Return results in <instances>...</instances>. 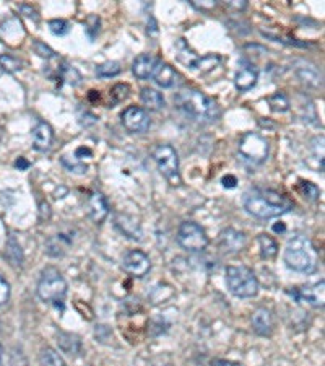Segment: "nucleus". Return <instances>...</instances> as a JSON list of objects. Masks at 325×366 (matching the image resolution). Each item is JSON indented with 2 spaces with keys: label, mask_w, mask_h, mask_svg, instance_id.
Here are the masks:
<instances>
[{
  "label": "nucleus",
  "mask_w": 325,
  "mask_h": 366,
  "mask_svg": "<svg viewBox=\"0 0 325 366\" xmlns=\"http://www.w3.org/2000/svg\"><path fill=\"white\" fill-rule=\"evenodd\" d=\"M244 209L252 216L260 220L277 218L293 210L295 203L273 189H251L244 194Z\"/></svg>",
  "instance_id": "obj_1"
},
{
  "label": "nucleus",
  "mask_w": 325,
  "mask_h": 366,
  "mask_svg": "<svg viewBox=\"0 0 325 366\" xmlns=\"http://www.w3.org/2000/svg\"><path fill=\"white\" fill-rule=\"evenodd\" d=\"M176 106L184 112L192 121L203 122V124H211L218 121L220 106L216 105L215 99L207 96L200 90L184 88L174 96Z\"/></svg>",
  "instance_id": "obj_2"
},
{
  "label": "nucleus",
  "mask_w": 325,
  "mask_h": 366,
  "mask_svg": "<svg viewBox=\"0 0 325 366\" xmlns=\"http://www.w3.org/2000/svg\"><path fill=\"white\" fill-rule=\"evenodd\" d=\"M67 290H69V285H67L64 275L59 272V269L46 267L43 270L38 288H36L41 301L59 306V303L64 301Z\"/></svg>",
  "instance_id": "obj_3"
},
{
  "label": "nucleus",
  "mask_w": 325,
  "mask_h": 366,
  "mask_svg": "<svg viewBox=\"0 0 325 366\" xmlns=\"http://www.w3.org/2000/svg\"><path fill=\"white\" fill-rule=\"evenodd\" d=\"M228 290L238 298H254L259 292V280L254 270L246 265H229L227 269Z\"/></svg>",
  "instance_id": "obj_4"
},
{
  "label": "nucleus",
  "mask_w": 325,
  "mask_h": 366,
  "mask_svg": "<svg viewBox=\"0 0 325 366\" xmlns=\"http://www.w3.org/2000/svg\"><path fill=\"white\" fill-rule=\"evenodd\" d=\"M283 261L286 267L295 270V272L306 274L314 269V257L311 254L309 243L301 236L290 239L286 250H284Z\"/></svg>",
  "instance_id": "obj_5"
},
{
  "label": "nucleus",
  "mask_w": 325,
  "mask_h": 366,
  "mask_svg": "<svg viewBox=\"0 0 325 366\" xmlns=\"http://www.w3.org/2000/svg\"><path fill=\"white\" fill-rule=\"evenodd\" d=\"M239 156L251 168L260 166L269 156V142L257 132H246L239 140Z\"/></svg>",
  "instance_id": "obj_6"
},
{
  "label": "nucleus",
  "mask_w": 325,
  "mask_h": 366,
  "mask_svg": "<svg viewBox=\"0 0 325 366\" xmlns=\"http://www.w3.org/2000/svg\"><path fill=\"white\" fill-rule=\"evenodd\" d=\"M176 239H178L179 246L189 252L205 251L210 243L205 230L196 223V221H184V223H180Z\"/></svg>",
  "instance_id": "obj_7"
},
{
  "label": "nucleus",
  "mask_w": 325,
  "mask_h": 366,
  "mask_svg": "<svg viewBox=\"0 0 325 366\" xmlns=\"http://www.w3.org/2000/svg\"><path fill=\"white\" fill-rule=\"evenodd\" d=\"M153 158H155L158 170L161 171V174L169 181L173 186L180 184V174H179V156L178 152L174 150L171 145H158L153 152Z\"/></svg>",
  "instance_id": "obj_8"
},
{
  "label": "nucleus",
  "mask_w": 325,
  "mask_h": 366,
  "mask_svg": "<svg viewBox=\"0 0 325 366\" xmlns=\"http://www.w3.org/2000/svg\"><path fill=\"white\" fill-rule=\"evenodd\" d=\"M122 267H124L125 272L132 275V277L142 278L150 272L151 261L143 251L132 250L125 252V256L122 257Z\"/></svg>",
  "instance_id": "obj_9"
},
{
  "label": "nucleus",
  "mask_w": 325,
  "mask_h": 366,
  "mask_svg": "<svg viewBox=\"0 0 325 366\" xmlns=\"http://www.w3.org/2000/svg\"><path fill=\"white\" fill-rule=\"evenodd\" d=\"M124 128L132 134H145L150 129V116L140 106H129L120 116Z\"/></svg>",
  "instance_id": "obj_10"
},
{
  "label": "nucleus",
  "mask_w": 325,
  "mask_h": 366,
  "mask_svg": "<svg viewBox=\"0 0 325 366\" xmlns=\"http://www.w3.org/2000/svg\"><path fill=\"white\" fill-rule=\"evenodd\" d=\"M85 209H87L88 218L96 225H101L103 221L107 218V215H109V210H111L105 194L99 191H93L92 194H90V196L87 197V202H85Z\"/></svg>",
  "instance_id": "obj_11"
},
{
  "label": "nucleus",
  "mask_w": 325,
  "mask_h": 366,
  "mask_svg": "<svg viewBox=\"0 0 325 366\" xmlns=\"http://www.w3.org/2000/svg\"><path fill=\"white\" fill-rule=\"evenodd\" d=\"M247 238L242 232H238L234 228H224L220 233V246L227 252H239L246 247Z\"/></svg>",
  "instance_id": "obj_12"
},
{
  "label": "nucleus",
  "mask_w": 325,
  "mask_h": 366,
  "mask_svg": "<svg viewBox=\"0 0 325 366\" xmlns=\"http://www.w3.org/2000/svg\"><path fill=\"white\" fill-rule=\"evenodd\" d=\"M114 223L116 227L120 230V233L125 234L127 238L134 239V241H140V239H142V225H140V221L135 218V216L129 214H117Z\"/></svg>",
  "instance_id": "obj_13"
},
{
  "label": "nucleus",
  "mask_w": 325,
  "mask_h": 366,
  "mask_svg": "<svg viewBox=\"0 0 325 366\" xmlns=\"http://www.w3.org/2000/svg\"><path fill=\"white\" fill-rule=\"evenodd\" d=\"M257 80H259V70L252 64L242 65L234 75V85L239 92H249L257 85Z\"/></svg>",
  "instance_id": "obj_14"
},
{
  "label": "nucleus",
  "mask_w": 325,
  "mask_h": 366,
  "mask_svg": "<svg viewBox=\"0 0 325 366\" xmlns=\"http://www.w3.org/2000/svg\"><path fill=\"white\" fill-rule=\"evenodd\" d=\"M158 62H160V59L151 56V54H142V56L135 59L132 64L134 75L140 80L150 79V77H153V72H155Z\"/></svg>",
  "instance_id": "obj_15"
},
{
  "label": "nucleus",
  "mask_w": 325,
  "mask_h": 366,
  "mask_svg": "<svg viewBox=\"0 0 325 366\" xmlns=\"http://www.w3.org/2000/svg\"><path fill=\"white\" fill-rule=\"evenodd\" d=\"M252 329L262 337L272 336L273 332V316L269 309L259 308L252 314Z\"/></svg>",
  "instance_id": "obj_16"
},
{
  "label": "nucleus",
  "mask_w": 325,
  "mask_h": 366,
  "mask_svg": "<svg viewBox=\"0 0 325 366\" xmlns=\"http://www.w3.org/2000/svg\"><path fill=\"white\" fill-rule=\"evenodd\" d=\"M33 147L34 150L38 152H46L51 147L52 139H54V132L51 129V125L46 124V122H38V124L33 128Z\"/></svg>",
  "instance_id": "obj_17"
},
{
  "label": "nucleus",
  "mask_w": 325,
  "mask_h": 366,
  "mask_svg": "<svg viewBox=\"0 0 325 366\" xmlns=\"http://www.w3.org/2000/svg\"><path fill=\"white\" fill-rule=\"evenodd\" d=\"M296 296L300 298V300H306L309 303V305L315 306V308H322L324 306V282L320 283H315L313 287H304V288H300L296 293Z\"/></svg>",
  "instance_id": "obj_18"
},
{
  "label": "nucleus",
  "mask_w": 325,
  "mask_h": 366,
  "mask_svg": "<svg viewBox=\"0 0 325 366\" xmlns=\"http://www.w3.org/2000/svg\"><path fill=\"white\" fill-rule=\"evenodd\" d=\"M176 77H178V74H176V70L173 69V67L162 61L158 62L156 69L155 72H153V79H155V81L160 85L161 88L174 87Z\"/></svg>",
  "instance_id": "obj_19"
},
{
  "label": "nucleus",
  "mask_w": 325,
  "mask_h": 366,
  "mask_svg": "<svg viewBox=\"0 0 325 366\" xmlns=\"http://www.w3.org/2000/svg\"><path fill=\"white\" fill-rule=\"evenodd\" d=\"M57 343L61 349L67 355H76L81 352V342L75 334L69 332H59L57 334Z\"/></svg>",
  "instance_id": "obj_20"
},
{
  "label": "nucleus",
  "mask_w": 325,
  "mask_h": 366,
  "mask_svg": "<svg viewBox=\"0 0 325 366\" xmlns=\"http://www.w3.org/2000/svg\"><path fill=\"white\" fill-rule=\"evenodd\" d=\"M140 98H142V103L145 105L147 110L150 111H160L161 108L165 106V98H162V94L155 88L150 87L142 88Z\"/></svg>",
  "instance_id": "obj_21"
},
{
  "label": "nucleus",
  "mask_w": 325,
  "mask_h": 366,
  "mask_svg": "<svg viewBox=\"0 0 325 366\" xmlns=\"http://www.w3.org/2000/svg\"><path fill=\"white\" fill-rule=\"evenodd\" d=\"M6 256L7 259L10 261V264L13 267H21L23 265V251H21L20 243L17 241L15 236H10L7 239L6 244Z\"/></svg>",
  "instance_id": "obj_22"
},
{
  "label": "nucleus",
  "mask_w": 325,
  "mask_h": 366,
  "mask_svg": "<svg viewBox=\"0 0 325 366\" xmlns=\"http://www.w3.org/2000/svg\"><path fill=\"white\" fill-rule=\"evenodd\" d=\"M176 51H178V59L179 62H182L184 65L191 67V69H197V64H198V57L196 52L192 51L191 48L187 46L186 41L184 39H179L178 44H176Z\"/></svg>",
  "instance_id": "obj_23"
},
{
  "label": "nucleus",
  "mask_w": 325,
  "mask_h": 366,
  "mask_svg": "<svg viewBox=\"0 0 325 366\" xmlns=\"http://www.w3.org/2000/svg\"><path fill=\"white\" fill-rule=\"evenodd\" d=\"M257 243H259L260 256L264 257V259H273V257L277 256L278 244L272 236H270V234H259Z\"/></svg>",
  "instance_id": "obj_24"
},
{
  "label": "nucleus",
  "mask_w": 325,
  "mask_h": 366,
  "mask_svg": "<svg viewBox=\"0 0 325 366\" xmlns=\"http://www.w3.org/2000/svg\"><path fill=\"white\" fill-rule=\"evenodd\" d=\"M39 363L41 366H67L65 360L62 358V355L57 350L46 347V349L41 350L39 354Z\"/></svg>",
  "instance_id": "obj_25"
},
{
  "label": "nucleus",
  "mask_w": 325,
  "mask_h": 366,
  "mask_svg": "<svg viewBox=\"0 0 325 366\" xmlns=\"http://www.w3.org/2000/svg\"><path fill=\"white\" fill-rule=\"evenodd\" d=\"M296 74L309 87H319L320 85V75L314 65H302L296 70Z\"/></svg>",
  "instance_id": "obj_26"
},
{
  "label": "nucleus",
  "mask_w": 325,
  "mask_h": 366,
  "mask_svg": "<svg viewBox=\"0 0 325 366\" xmlns=\"http://www.w3.org/2000/svg\"><path fill=\"white\" fill-rule=\"evenodd\" d=\"M21 61L12 54H0V69L7 74H15V72L21 70Z\"/></svg>",
  "instance_id": "obj_27"
},
{
  "label": "nucleus",
  "mask_w": 325,
  "mask_h": 366,
  "mask_svg": "<svg viewBox=\"0 0 325 366\" xmlns=\"http://www.w3.org/2000/svg\"><path fill=\"white\" fill-rule=\"evenodd\" d=\"M269 105H270V110L275 111V112H284L290 110V99L288 96L282 92L272 94V96L269 98Z\"/></svg>",
  "instance_id": "obj_28"
},
{
  "label": "nucleus",
  "mask_w": 325,
  "mask_h": 366,
  "mask_svg": "<svg viewBox=\"0 0 325 366\" xmlns=\"http://www.w3.org/2000/svg\"><path fill=\"white\" fill-rule=\"evenodd\" d=\"M120 65L119 62H105V64H99L96 67V75L101 79H111L120 74Z\"/></svg>",
  "instance_id": "obj_29"
},
{
  "label": "nucleus",
  "mask_w": 325,
  "mask_h": 366,
  "mask_svg": "<svg viewBox=\"0 0 325 366\" xmlns=\"http://www.w3.org/2000/svg\"><path fill=\"white\" fill-rule=\"evenodd\" d=\"M129 92H130L129 85H125V83L116 85V87L111 90V94H109V96H111V106L119 105V103L124 101V99L129 96Z\"/></svg>",
  "instance_id": "obj_30"
},
{
  "label": "nucleus",
  "mask_w": 325,
  "mask_h": 366,
  "mask_svg": "<svg viewBox=\"0 0 325 366\" xmlns=\"http://www.w3.org/2000/svg\"><path fill=\"white\" fill-rule=\"evenodd\" d=\"M300 192L304 196V199H308V201H317L319 197V187L314 186L313 183H309V181H301L300 183Z\"/></svg>",
  "instance_id": "obj_31"
},
{
  "label": "nucleus",
  "mask_w": 325,
  "mask_h": 366,
  "mask_svg": "<svg viewBox=\"0 0 325 366\" xmlns=\"http://www.w3.org/2000/svg\"><path fill=\"white\" fill-rule=\"evenodd\" d=\"M49 30H51V33L56 36H65L69 34L70 25L69 21L65 20H51L49 21Z\"/></svg>",
  "instance_id": "obj_32"
},
{
  "label": "nucleus",
  "mask_w": 325,
  "mask_h": 366,
  "mask_svg": "<svg viewBox=\"0 0 325 366\" xmlns=\"http://www.w3.org/2000/svg\"><path fill=\"white\" fill-rule=\"evenodd\" d=\"M10 295H12L10 283L7 282V278H3L2 275H0V306L7 305L8 300H10Z\"/></svg>",
  "instance_id": "obj_33"
},
{
  "label": "nucleus",
  "mask_w": 325,
  "mask_h": 366,
  "mask_svg": "<svg viewBox=\"0 0 325 366\" xmlns=\"http://www.w3.org/2000/svg\"><path fill=\"white\" fill-rule=\"evenodd\" d=\"M220 64V57L216 56H207V57H200L198 59V64H197V69L200 70H207V69H213Z\"/></svg>",
  "instance_id": "obj_34"
},
{
  "label": "nucleus",
  "mask_w": 325,
  "mask_h": 366,
  "mask_svg": "<svg viewBox=\"0 0 325 366\" xmlns=\"http://www.w3.org/2000/svg\"><path fill=\"white\" fill-rule=\"evenodd\" d=\"M33 49L34 52L38 54V56L44 57V59H52L54 57V51L49 46H46L44 43H41V41H34L33 43Z\"/></svg>",
  "instance_id": "obj_35"
},
{
  "label": "nucleus",
  "mask_w": 325,
  "mask_h": 366,
  "mask_svg": "<svg viewBox=\"0 0 325 366\" xmlns=\"http://www.w3.org/2000/svg\"><path fill=\"white\" fill-rule=\"evenodd\" d=\"M221 183H223V186L224 187H236V184H238V179L234 178V176H224L223 179H221Z\"/></svg>",
  "instance_id": "obj_36"
},
{
  "label": "nucleus",
  "mask_w": 325,
  "mask_h": 366,
  "mask_svg": "<svg viewBox=\"0 0 325 366\" xmlns=\"http://www.w3.org/2000/svg\"><path fill=\"white\" fill-rule=\"evenodd\" d=\"M228 7L231 8H236V10H244V8L247 7V2H239V0H233V2H228Z\"/></svg>",
  "instance_id": "obj_37"
},
{
  "label": "nucleus",
  "mask_w": 325,
  "mask_h": 366,
  "mask_svg": "<svg viewBox=\"0 0 325 366\" xmlns=\"http://www.w3.org/2000/svg\"><path fill=\"white\" fill-rule=\"evenodd\" d=\"M15 166H17V168H20V170H28L30 168V161H26L25 158L21 156V158H18V160H17Z\"/></svg>",
  "instance_id": "obj_38"
},
{
  "label": "nucleus",
  "mask_w": 325,
  "mask_h": 366,
  "mask_svg": "<svg viewBox=\"0 0 325 366\" xmlns=\"http://www.w3.org/2000/svg\"><path fill=\"white\" fill-rule=\"evenodd\" d=\"M211 366H239L238 363H233V361H228V360H215Z\"/></svg>",
  "instance_id": "obj_39"
},
{
  "label": "nucleus",
  "mask_w": 325,
  "mask_h": 366,
  "mask_svg": "<svg viewBox=\"0 0 325 366\" xmlns=\"http://www.w3.org/2000/svg\"><path fill=\"white\" fill-rule=\"evenodd\" d=\"M2 356H3V347L2 343H0V366H2Z\"/></svg>",
  "instance_id": "obj_40"
}]
</instances>
